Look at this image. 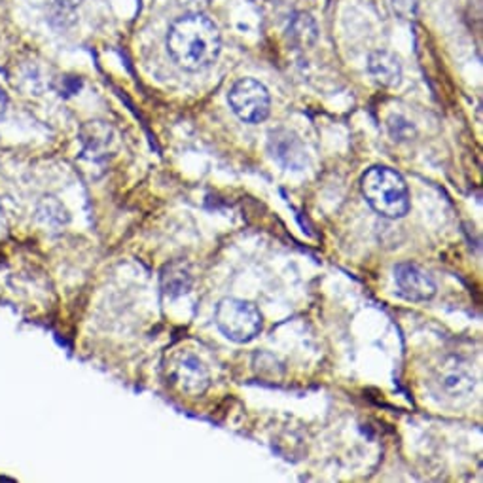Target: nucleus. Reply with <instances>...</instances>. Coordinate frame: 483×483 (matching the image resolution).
Masks as SVG:
<instances>
[{
    "label": "nucleus",
    "mask_w": 483,
    "mask_h": 483,
    "mask_svg": "<svg viewBox=\"0 0 483 483\" xmlns=\"http://www.w3.org/2000/svg\"><path fill=\"white\" fill-rule=\"evenodd\" d=\"M228 100L235 116L247 124H260L270 116V91L254 78H241L239 82H235L230 90Z\"/></svg>",
    "instance_id": "obj_4"
},
{
    "label": "nucleus",
    "mask_w": 483,
    "mask_h": 483,
    "mask_svg": "<svg viewBox=\"0 0 483 483\" xmlns=\"http://www.w3.org/2000/svg\"><path fill=\"white\" fill-rule=\"evenodd\" d=\"M38 216L43 218L46 224H53V226H62L69 220L65 207L59 204L55 197H46L43 204H40Z\"/></svg>",
    "instance_id": "obj_13"
},
{
    "label": "nucleus",
    "mask_w": 483,
    "mask_h": 483,
    "mask_svg": "<svg viewBox=\"0 0 483 483\" xmlns=\"http://www.w3.org/2000/svg\"><path fill=\"white\" fill-rule=\"evenodd\" d=\"M389 129H391V135L396 138H408L415 131L408 119H404L402 116H391L389 118Z\"/></svg>",
    "instance_id": "obj_14"
},
{
    "label": "nucleus",
    "mask_w": 483,
    "mask_h": 483,
    "mask_svg": "<svg viewBox=\"0 0 483 483\" xmlns=\"http://www.w3.org/2000/svg\"><path fill=\"white\" fill-rule=\"evenodd\" d=\"M368 72L377 84L385 88H396L402 82L400 59L391 52H374L368 57Z\"/></svg>",
    "instance_id": "obj_9"
},
{
    "label": "nucleus",
    "mask_w": 483,
    "mask_h": 483,
    "mask_svg": "<svg viewBox=\"0 0 483 483\" xmlns=\"http://www.w3.org/2000/svg\"><path fill=\"white\" fill-rule=\"evenodd\" d=\"M398 294L408 301H427L436 294L434 280L415 264H400L394 270Z\"/></svg>",
    "instance_id": "obj_6"
},
{
    "label": "nucleus",
    "mask_w": 483,
    "mask_h": 483,
    "mask_svg": "<svg viewBox=\"0 0 483 483\" xmlns=\"http://www.w3.org/2000/svg\"><path fill=\"white\" fill-rule=\"evenodd\" d=\"M216 327L235 344H249L261 332V313L252 301L226 298L214 313Z\"/></svg>",
    "instance_id": "obj_3"
},
{
    "label": "nucleus",
    "mask_w": 483,
    "mask_h": 483,
    "mask_svg": "<svg viewBox=\"0 0 483 483\" xmlns=\"http://www.w3.org/2000/svg\"><path fill=\"white\" fill-rule=\"evenodd\" d=\"M394 8L400 12V14H413V8H415V0H394Z\"/></svg>",
    "instance_id": "obj_15"
},
{
    "label": "nucleus",
    "mask_w": 483,
    "mask_h": 483,
    "mask_svg": "<svg viewBox=\"0 0 483 483\" xmlns=\"http://www.w3.org/2000/svg\"><path fill=\"white\" fill-rule=\"evenodd\" d=\"M80 137H82L86 154H90L93 159L109 156V152L112 150V147L116 143L114 129L110 126H107L105 122L86 124L82 128V131H80Z\"/></svg>",
    "instance_id": "obj_10"
},
{
    "label": "nucleus",
    "mask_w": 483,
    "mask_h": 483,
    "mask_svg": "<svg viewBox=\"0 0 483 483\" xmlns=\"http://www.w3.org/2000/svg\"><path fill=\"white\" fill-rule=\"evenodd\" d=\"M223 50V36L211 17L186 14L178 17L167 33V52L173 62L188 72L211 67Z\"/></svg>",
    "instance_id": "obj_1"
},
{
    "label": "nucleus",
    "mask_w": 483,
    "mask_h": 483,
    "mask_svg": "<svg viewBox=\"0 0 483 483\" xmlns=\"http://www.w3.org/2000/svg\"><path fill=\"white\" fill-rule=\"evenodd\" d=\"M164 290L169 296H180V294H186L192 287V277L190 273L183 268V266H171L166 273H164Z\"/></svg>",
    "instance_id": "obj_11"
},
{
    "label": "nucleus",
    "mask_w": 483,
    "mask_h": 483,
    "mask_svg": "<svg viewBox=\"0 0 483 483\" xmlns=\"http://www.w3.org/2000/svg\"><path fill=\"white\" fill-rule=\"evenodd\" d=\"M362 194L374 211L387 218H402L410 211V190L396 171L375 166L362 176Z\"/></svg>",
    "instance_id": "obj_2"
},
{
    "label": "nucleus",
    "mask_w": 483,
    "mask_h": 483,
    "mask_svg": "<svg viewBox=\"0 0 483 483\" xmlns=\"http://www.w3.org/2000/svg\"><path fill=\"white\" fill-rule=\"evenodd\" d=\"M270 150L279 164H283L289 169H301L306 164L304 145L290 129H273L270 133Z\"/></svg>",
    "instance_id": "obj_7"
},
{
    "label": "nucleus",
    "mask_w": 483,
    "mask_h": 483,
    "mask_svg": "<svg viewBox=\"0 0 483 483\" xmlns=\"http://www.w3.org/2000/svg\"><path fill=\"white\" fill-rule=\"evenodd\" d=\"M173 384L186 394L199 396L211 385L207 366L192 353H180L171 360Z\"/></svg>",
    "instance_id": "obj_5"
},
{
    "label": "nucleus",
    "mask_w": 483,
    "mask_h": 483,
    "mask_svg": "<svg viewBox=\"0 0 483 483\" xmlns=\"http://www.w3.org/2000/svg\"><path fill=\"white\" fill-rule=\"evenodd\" d=\"M6 109H8V95L3 88H0V122H3L6 116Z\"/></svg>",
    "instance_id": "obj_16"
},
{
    "label": "nucleus",
    "mask_w": 483,
    "mask_h": 483,
    "mask_svg": "<svg viewBox=\"0 0 483 483\" xmlns=\"http://www.w3.org/2000/svg\"><path fill=\"white\" fill-rule=\"evenodd\" d=\"M55 3H57L59 6H62L63 10H72V8H76V6L82 5L84 0H55Z\"/></svg>",
    "instance_id": "obj_17"
},
{
    "label": "nucleus",
    "mask_w": 483,
    "mask_h": 483,
    "mask_svg": "<svg viewBox=\"0 0 483 483\" xmlns=\"http://www.w3.org/2000/svg\"><path fill=\"white\" fill-rule=\"evenodd\" d=\"M438 385L451 398L467 396L474 391V377L459 360L451 358L438 370Z\"/></svg>",
    "instance_id": "obj_8"
},
{
    "label": "nucleus",
    "mask_w": 483,
    "mask_h": 483,
    "mask_svg": "<svg viewBox=\"0 0 483 483\" xmlns=\"http://www.w3.org/2000/svg\"><path fill=\"white\" fill-rule=\"evenodd\" d=\"M289 36L298 46H309L311 43H315L317 29H315V24L309 19V15L296 17L289 27Z\"/></svg>",
    "instance_id": "obj_12"
}]
</instances>
